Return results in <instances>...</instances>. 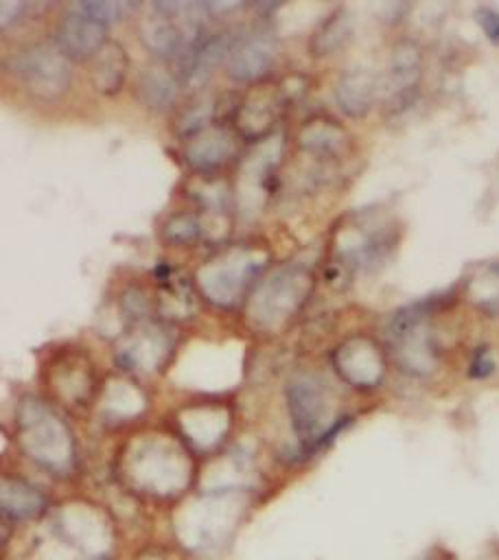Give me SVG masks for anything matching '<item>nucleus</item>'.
Listing matches in <instances>:
<instances>
[{
  "mask_svg": "<svg viewBox=\"0 0 499 560\" xmlns=\"http://www.w3.org/2000/svg\"><path fill=\"white\" fill-rule=\"evenodd\" d=\"M138 33L144 48L162 59H169V57L179 59V55L188 44L186 28L173 15L162 13L158 9H153V13L142 18V22L138 24Z\"/></svg>",
  "mask_w": 499,
  "mask_h": 560,
  "instance_id": "obj_9",
  "label": "nucleus"
},
{
  "mask_svg": "<svg viewBox=\"0 0 499 560\" xmlns=\"http://www.w3.org/2000/svg\"><path fill=\"white\" fill-rule=\"evenodd\" d=\"M350 35H352V15L346 9H337L315 28L309 42V50L315 57L333 55L350 39Z\"/></svg>",
  "mask_w": 499,
  "mask_h": 560,
  "instance_id": "obj_15",
  "label": "nucleus"
},
{
  "mask_svg": "<svg viewBox=\"0 0 499 560\" xmlns=\"http://www.w3.org/2000/svg\"><path fill=\"white\" fill-rule=\"evenodd\" d=\"M177 79L162 66H149L140 72L136 83V94L140 103L153 112H162L175 103Z\"/></svg>",
  "mask_w": 499,
  "mask_h": 560,
  "instance_id": "obj_13",
  "label": "nucleus"
},
{
  "mask_svg": "<svg viewBox=\"0 0 499 560\" xmlns=\"http://www.w3.org/2000/svg\"><path fill=\"white\" fill-rule=\"evenodd\" d=\"M376 79L365 70H350L341 74L335 85V101L339 109L350 118H363L370 114L376 101Z\"/></svg>",
  "mask_w": 499,
  "mask_h": 560,
  "instance_id": "obj_11",
  "label": "nucleus"
},
{
  "mask_svg": "<svg viewBox=\"0 0 499 560\" xmlns=\"http://www.w3.org/2000/svg\"><path fill=\"white\" fill-rule=\"evenodd\" d=\"M234 153V138L228 129L210 125L201 129L199 133L190 136V142L186 147V160L197 171H212L228 162Z\"/></svg>",
  "mask_w": 499,
  "mask_h": 560,
  "instance_id": "obj_10",
  "label": "nucleus"
},
{
  "mask_svg": "<svg viewBox=\"0 0 499 560\" xmlns=\"http://www.w3.org/2000/svg\"><path fill=\"white\" fill-rule=\"evenodd\" d=\"M495 372V361L490 359L488 350L486 348H477L473 361H471V368H468V374L473 378H486Z\"/></svg>",
  "mask_w": 499,
  "mask_h": 560,
  "instance_id": "obj_19",
  "label": "nucleus"
},
{
  "mask_svg": "<svg viewBox=\"0 0 499 560\" xmlns=\"http://www.w3.org/2000/svg\"><path fill=\"white\" fill-rule=\"evenodd\" d=\"M287 405L295 433L306 444L320 446L322 418L326 411V398L322 385L306 374L293 376L287 385Z\"/></svg>",
  "mask_w": 499,
  "mask_h": 560,
  "instance_id": "obj_3",
  "label": "nucleus"
},
{
  "mask_svg": "<svg viewBox=\"0 0 499 560\" xmlns=\"http://www.w3.org/2000/svg\"><path fill=\"white\" fill-rule=\"evenodd\" d=\"M199 234L201 225L193 214H173L164 223V236L175 245H190L199 238Z\"/></svg>",
  "mask_w": 499,
  "mask_h": 560,
  "instance_id": "obj_17",
  "label": "nucleus"
},
{
  "mask_svg": "<svg viewBox=\"0 0 499 560\" xmlns=\"http://www.w3.org/2000/svg\"><path fill=\"white\" fill-rule=\"evenodd\" d=\"M129 70V57L123 48V44L107 39L101 50L92 57V85L101 94H116L127 77Z\"/></svg>",
  "mask_w": 499,
  "mask_h": 560,
  "instance_id": "obj_12",
  "label": "nucleus"
},
{
  "mask_svg": "<svg viewBox=\"0 0 499 560\" xmlns=\"http://www.w3.org/2000/svg\"><path fill=\"white\" fill-rule=\"evenodd\" d=\"M335 370L355 387H374L385 372L379 346L368 337H350L335 350Z\"/></svg>",
  "mask_w": 499,
  "mask_h": 560,
  "instance_id": "obj_4",
  "label": "nucleus"
},
{
  "mask_svg": "<svg viewBox=\"0 0 499 560\" xmlns=\"http://www.w3.org/2000/svg\"><path fill=\"white\" fill-rule=\"evenodd\" d=\"M77 11L90 15L92 20L101 22V24H112L118 22L123 18H127L138 4L136 2H125V0H90V2H77L72 4Z\"/></svg>",
  "mask_w": 499,
  "mask_h": 560,
  "instance_id": "obj_16",
  "label": "nucleus"
},
{
  "mask_svg": "<svg viewBox=\"0 0 499 560\" xmlns=\"http://www.w3.org/2000/svg\"><path fill=\"white\" fill-rule=\"evenodd\" d=\"M475 22L481 26L488 42L499 48V11L492 7H477Z\"/></svg>",
  "mask_w": 499,
  "mask_h": 560,
  "instance_id": "obj_18",
  "label": "nucleus"
},
{
  "mask_svg": "<svg viewBox=\"0 0 499 560\" xmlns=\"http://www.w3.org/2000/svg\"><path fill=\"white\" fill-rule=\"evenodd\" d=\"M425 324L427 304L420 302L398 311L387 326V337L401 365L414 374H425L436 365V350Z\"/></svg>",
  "mask_w": 499,
  "mask_h": 560,
  "instance_id": "obj_2",
  "label": "nucleus"
},
{
  "mask_svg": "<svg viewBox=\"0 0 499 560\" xmlns=\"http://www.w3.org/2000/svg\"><path fill=\"white\" fill-rule=\"evenodd\" d=\"M422 68L420 46L411 39H403L392 48L387 66V94L394 112L414 103L418 94V79Z\"/></svg>",
  "mask_w": 499,
  "mask_h": 560,
  "instance_id": "obj_5",
  "label": "nucleus"
},
{
  "mask_svg": "<svg viewBox=\"0 0 499 560\" xmlns=\"http://www.w3.org/2000/svg\"><path fill=\"white\" fill-rule=\"evenodd\" d=\"M26 4L24 2H9V0H4L2 4H0V15H2V26H7L11 20H15V15L24 9Z\"/></svg>",
  "mask_w": 499,
  "mask_h": 560,
  "instance_id": "obj_20",
  "label": "nucleus"
},
{
  "mask_svg": "<svg viewBox=\"0 0 499 560\" xmlns=\"http://www.w3.org/2000/svg\"><path fill=\"white\" fill-rule=\"evenodd\" d=\"M13 74L37 98L61 96L70 83L68 57L53 44H35L13 57Z\"/></svg>",
  "mask_w": 499,
  "mask_h": 560,
  "instance_id": "obj_1",
  "label": "nucleus"
},
{
  "mask_svg": "<svg viewBox=\"0 0 499 560\" xmlns=\"http://www.w3.org/2000/svg\"><path fill=\"white\" fill-rule=\"evenodd\" d=\"M234 37H230L228 33H201L199 37H195L193 42L186 44L184 52L179 55V77L184 83H197L204 81L212 68L223 61V57L228 59L232 46H234Z\"/></svg>",
  "mask_w": 499,
  "mask_h": 560,
  "instance_id": "obj_8",
  "label": "nucleus"
},
{
  "mask_svg": "<svg viewBox=\"0 0 499 560\" xmlns=\"http://www.w3.org/2000/svg\"><path fill=\"white\" fill-rule=\"evenodd\" d=\"M276 59V46L274 42L263 35H245L239 37L225 59L228 74L239 83H252L265 77Z\"/></svg>",
  "mask_w": 499,
  "mask_h": 560,
  "instance_id": "obj_7",
  "label": "nucleus"
},
{
  "mask_svg": "<svg viewBox=\"0 0 499 560\" xmlns=\"http://www.w3.org/2000/svg\"><path fill=\"white\" fill-rule=\"evenodd\" d=\"M348 133L328 118L309 120L298 136V142L304 151L320 155V158H335L346 147Z\"/></svg>",
  "mask_w": 499,
  "mask_h": 560,
  "instance_id": "obj_14",
  "label": "nucleus"
},
{
  "mask_svg": "<svg viewBox=\"0 0 499 560\" xmlns=\"http://www.w3.org/2000/svg\"><path fill=\"white\" fill-rule=\"evenodd\" d=\"M57 48L68 59H92L101 46L107 42L105 24L92 20L90 15L77 11L74 7L59 20L55 31Z\"/></svg>",
  "mask_w": 499,
  "mask_h": 560,
  "instance_id": "obj_6",
  "label": "nucleus"
}]
</instances>
